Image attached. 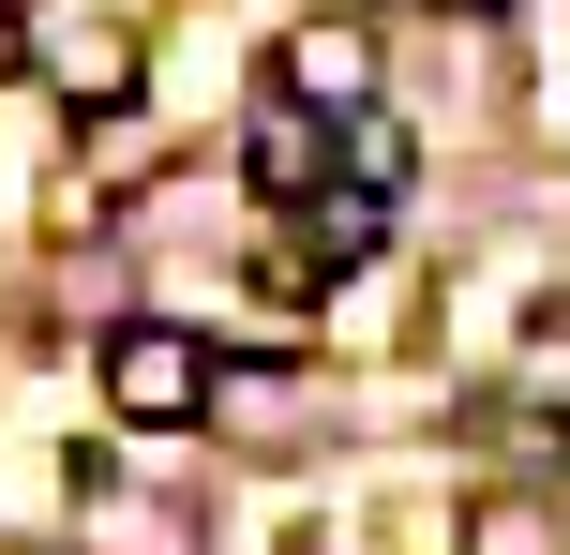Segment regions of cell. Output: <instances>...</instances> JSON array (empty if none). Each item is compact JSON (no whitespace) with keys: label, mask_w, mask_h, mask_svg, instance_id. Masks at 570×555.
<instances>
[{"label":"cell","mask_w":570,"mask_h":555,"mask_svg":"<svg viewBox=\"0 0 570 555\" xmlns=\"http://www.w3.org/2000/svg\"><path fill=\"white\" fill-rule=\"evenodd\" d=\"M210 390H226V360H210V330H166V316L106 330V406H120V420H150V436H180V420H210Z\"/></svg>","instance_id":"1"},{"label":"cell","mask_w":570,"mask_h":555,"mask_svg":"<svg viewBox=\"0 0 570 555\" xmlns=\"http://www.w3.org/2000/svg\"><path fill=\"white\" fill-rule=\"evenodd\" d=\"M375 240H391L375 180H315V196H301V256H285V270H301V286H331V270H361V256H375Z\"/></svg>","instance_id":"2"},{"label":"cell","mask_w":570,"mask_h":555,"mask_svg":"<svg viewBox=\"0 0 570 555\" xmlns=\"http://www.w3.org/2000/svg\"><path fill=\"white\" fill-rule=\"evenodd\" d=\"M240 166H256V196H285V210H301L315 180H331V120H315L301 90H271V106H256V136H240Z\"/></svg>","instance_id":"3"},{"label":"cell","mask_w":570,"mask_h":555,"mask_svg":"<svg viewBox=\"0 0 570 555\" xmlns=\"http://www.w3.org/2000/svg\"><path fill=\"white\" fill-rule=\"evenodd\" d=\"M361 76H375L361 16H315V30H285V90H301L315 120H331V106H361Z\"/></svg>","instance_id":"4"},{"label":"cell","mask_w":570,"mask_h":555,"mask_svg":"<svg viewBox=\"0 0 570 555\" xmlns=\"http://www.w3.org/2000/svg\"><path fill=\"white\" fill-rule=\"evenodd\" d=\"M465 555H556V526H541V511H511V496H495V511H465Z\"/></svg>","instance_id":"5"},{"label":"cell","mask_w":570,"mask_h":555,"mask_svg":"<svg viewBox=\"0 0 570 555\" xmlns=\"http://www.w3.org/2000/svg\"><path fill=\"white\" fill-rule=\"evenodd\" d=\"M0 16H30V0H0Z\"/></svg>","instance_id":"6"}]
</instances>
